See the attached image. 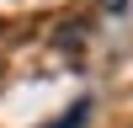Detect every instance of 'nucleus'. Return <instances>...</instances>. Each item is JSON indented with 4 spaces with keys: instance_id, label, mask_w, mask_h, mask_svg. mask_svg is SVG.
Wrapping results in <instances>:
<instances>
[{
    "instance_id": "f257e3e1",
    "label": "nucleus",
    "mask_w": 133,
    "mask_h": 128,
    "mask_svg": "<svg viewBox=\"0 0 133 128\" xmlns=\"http://www.w3.org/2000/svg\"><path fill=\"white\" fill-rule=\"evenodd\" d=\"M85 123H91V96H80L75 107H64V112L53 117V123H43V128H85Z\"/></svg>"
}]
</instances>
